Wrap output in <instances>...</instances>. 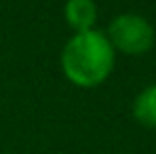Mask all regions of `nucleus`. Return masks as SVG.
Instances as JSON below:
<instances>
[{
  "label": "nucleus",
  "instance_id": "f257e3e1",
  "mask_svg": "<svg viewBox=\"0 0 156 154\" xmlns=\"http://www.w3.org/2000/svg\"><path fill=\"white\" fill-rule=\"evenodd\" d=\"M116 51L99 30L74 34L61 51V70L70 82L82 89L99 87L114 70Z\"/></svg>",
  "mask_w": 156,
  "mask_h": 154
},
{
  "label": "nucleus",
  "instance_id": "f03ea898",
  "mask_svg": "<svg viewBox=\"0 0 156 154\" xmlns=\"http://www.w3.org/2000/svg\"><path fill=\"white\" fill-rule=\"evenodd\" d=\"M108 40L114 51L125 55H144L154 45V27L139 15H118L108 27Z\"/></svg>",
  "mask_w": 156,
  "mask_h": 154
},
{
  "label": "nucleus",
  "instance_id": "7ed1b4c3",
  "mask_svg": "<svg viewBox=\"0 0 156 154\" xmlns=\"http://www.w3.org/2000/svg\"><path fill=\"white\" fill-rule=\"evenodd\" d=\"M63 15L68 26L76 34L89 32L97 21V6L93 0H68L63 6Z\"/></svg>",
  "mask_w": 156,
  "mask_h": 154
},
{
  "label": "nucleus",
  "instance_id": "20e7f679",
  "mask_svg": "<svg viewBox=\"0 0 156 154\" xmlns=\"http://www.w3.org/2000/svg\"><path fill=\"white\" fill-rule=\"evenodd\" d=\"M133 116L146 127H156V84L144 89L133 102Z\"/></svg>",
  "mask_w": 156,
  "mask_h": 154
}]
</instances>
